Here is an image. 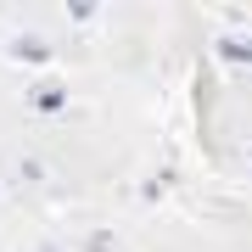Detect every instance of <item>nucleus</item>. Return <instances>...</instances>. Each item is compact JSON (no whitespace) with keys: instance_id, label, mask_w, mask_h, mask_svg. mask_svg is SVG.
<instances>
[{"instance_id":"nucleus-1","label":"nucleus","mask_w":252,"mask_h":252,"mask_svg":"<svg viewBox=\"0 0 252 252\" xmlns=\"http://www.w3.org/2000/svg\"><path fill=\"white\" fill-rule=\"evenodd\" d=\"M17 56L23 62H51V45L45 39H17Z\"/></svg>"},{"instance_id":"nucleus-2","label":"nucleus","mask_w":252,"mask_h":252,"mask_svg":"<svg viewBox=\"0 0 252 252\" xmlns=\"http://www.w3.org/2000/svg\"><path fill=\"white\" fill-rule=\"evenodd\" d=\"M219 51H224L230 62H247V67H252V39H224Z\"/></svg>"},{"instance_id":"nucleus-3","label":"nucleus","mask_w":252,"mask_h":252,"mask_svg":"<svg viewBox=\"0 0 252 252\" xmlns=\"http://www.w3.org/2000/svg\"><path fill=\"white\" fill-rule=\"evenodd\" d=\"M90 252H112V235H107V230H95V235H90Z\"/></svg>"}]
</instances>
